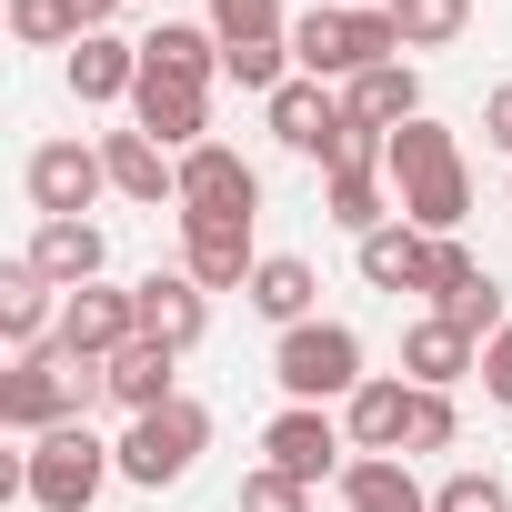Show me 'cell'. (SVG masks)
Listing matches in <instances>:
<instances>
[{"label":"cell","mask_w":512,"mask_h":512,"mask_svg":"<svg viewBox=\"0 0 512 512\" xmlns=\"http://www.w3.org/2000/svg\"><path fill=\"white\" fill-rule=\"evenodd\" d=\"M392 211L412 221V231H432V241H462V221H472V171H462V141L422 111V121H402L392 131Z\"/></svg>","instance_id":"obj_1"},{"label":"cell","mask_w":512,"mask_h":512,"mask_svg":"<svg viewBox=\"0 0 512 512\" xmlns=\"http://www.w3.org/2000/svg\"><path fill=\"white\" fill-rule=\"evenodd\" d=\"M382 61H402V31H392L382 0H372V11L312 0V11L292 21V71H302V81H362V71H382Z\"/></svg>","instance_id":"obj_2"},{"label":"cell","mask_w":512,"mask_h":512,"mask_svg":"<svg viewBox=\"0 0 512 512\" xmlns=\"http://www.w3.org/2000/svg\"><path fill=\"white\" fill-rule=\"evenodd\" d=\"M111 482H121V442H101L91 422H61L21 452V502L31 512H91Z\"/></svg>","instance_id":"obj_3"},{"label":"cell","mask_w":512,"mask_h":512,"mask_svg":"<svg viewBox=\"0 0 512 512\" xmlns=\"http://www.w3.org/2000/svg\"><path fill=\"white\" fill-rule=\"evenodd\" d=\"M272 382H282V402H352L372 372H362V332L352 322H302V332H282L272 342Z\"/></svg>","instance_id":"obj_4"},{"label":"cell","mask_w":512,"mask_h":512,"mask_svg":"<svg viewBox=\"0 0 512 512\" xmlns=\"http://www.w3.org/2000/svg\"><path fill=\"white\" fill-rule=\"evenodd\" d=\"M201 452H211V412L181 392V402H161V412H141L121 432V482L131 492H171V482H191Z\"/></svg>","instance_id":"obj_5"},{"label":"cell","mask_w":512,"mask_h":512,"mask_svg":"<svg viewBox=\"0 0 512 512\" xmlns=\"http://www.w3.org/2000/svg\"><path fill=\"white\" fill-rule=\"evenodd\" d=\"M262 121H272V141L282 151H302V161H342V141H352V111H342V91L332 81H282L272 101H262Z\"/></svg>","instance_id":"obj_6"},{"label":"cell","mask_w":512,"mask_h":512,"mask_svg":"<svg viewBox=\"0 0 512 512\" xmlns=\"http://www.w3.org/2000/svg\"><path fill=\"white\" fill-rule=\"evenodd\" d=\"M342 452H352V432H342L322 402H282V412H272V432H262V462H272V472H292V482H342V472H352Z\"/></svg>","instance_id":"obj_7"},{"label":"cell","mask_w":512,"mask_h":512,"mask_svg":"<svg viewBox=\"0 0 512 512\" xmlns=\"http://www.w3.org/2000/svg\"><path fill=\"white\" fill-rule=\"evenodd\" d=\"M21 181H31V211H41V221H91V201L111 191L101 141H41Z\"/></svg>","instance_id":"obj_8"},{"label":"cell","mask_w":512,"mask_h":512,"mask_svg":"<svg viewBox=\"0 0 512 512\" xmlns=\"http://www.w3.org/2000/svg\"><path fill=\"white\" fill-rule=\"evenodd\" d=\"M181 272L201 292H251L262 251H251V221H221V211H181Z\"/></svg>","instance_id":"obj_9"},{"label":"cell","mask_w":512,"mask_h":512,"mask_svg":"<svg viewBox=\"0 0 512 512\" xmlns=\"http://www.w3.org/2000/svg\"><path fill=\"white\" fill-rule=\"evenodd\" d=\"M181 211H221V221H262V171H251L231 141L181 151Z\"/></svg>","instance_id":"obj_10"},{"label":"cell","mask_w":512,"mask_h":512,"mask_svg":"<svg viewBox=\"0 0 512 512\" xmlns=\"http://www.w3.org/2000/svg\"><path fill=\"white\" fill-rule=\"evenodd\" d=\"M131 302H141V342H161V352H201V332H211V292H201L191 272H141Z\"/></svg>","instance_id":"obj_11"},{"label":"cell","mask_w":512,"mask_h":512,"mask_svg":"<svg viewBox=\"0 0 512 512\" xmlns=\"http://www.w3.org/2000/svg\"><path fill=\"white\" fill-rule=\"evenodd\" d=\"M131 131H151V141H161V151L181 161V151H201V141H211V91L141 71V91H131Z\"/></svg>","instance_id":"obj_12"},{"label":"cell","mask_w":512,"mask_h":512,"mask_svg":"<svg viewBox=\"0 0 512 512\" xmlns=\"http://www.w3.org/2000/svg\"><path fill=\"white\" fill-rule=\"evenodd\" d=\"M101 171H111V191L121 201H141V211H181V161L151 141V131H101Z\"/></svg>","instance_id":"obj_13"},{"label":"cell","mask_w":512,"mask_h":512,"mask_svg":"<svg viewBox=\"0 0 512 512\" xmlns=\"http://www.w3.org/2000/svg\"><path fill=\"white\" fill-rule=\"evenodd\" d=\"M121 342H141V302H131V292L91 282V292H71V302H61V352H81V362H111Z\"/></svg>","instance_id":"obj_14"},{"label":"cell","mask_w":512,"mask_h":512,"mask_svg":"<svg viewBox=\"0 0 512 512\" xmlns=\"http://www.w3.org/2000/svg\"><path fill=\"white\" fill-rule=\"evenodd\" d=\"M21 262H31L51 292H91V282H101V262H111V231H101V221H41Z\"/></svg>","instance_id":"obj_15"},{"label":"cell","mask_w":512,"mask_h":512,"mask_svg":"<svg viewBox=\"0 0 512 512\" xmlns=\"http://www.w3.org/2000/svg\"><path fill=\"white\" fill-rule=\"evenodd\" d=\"M61 302H71V292H51L31 262H11V272H0V342H11V362L61 342Z\"/></svg>","instance_id":"obj_16"},{"label":"cell","mask_w":512,"mask_h":512,"mask_svg":"<svg viewBox=\"0 0 512 512\" xmlns=\"http://www.w3.org/2000/svg\"><path fill=\"white\" fill-rule=\"evenodd\" d=\"M462 372H482V342H472V332H452L442 312H422V322L402 332V382H422V392H452Z\"/></svg>","instance_id":"obj_17"},{"label":"cell","mask_w":512,"mask_h":512,"mask_svg":"<svg viewBox=\"0 0 512 512\" xmlns=\"http://www.w3.org/2000/svg\"><path fill=\"white\" fill-rule=\"evenodd\" d=\"M131 91H141V41L91 31V41L71 51V101H81V111H101V101H131Z\"/></svg>","instance_id":"obj_18"},{"label":"cell","mask_w":512,"mask_h":512,"mask_svg":"<svg viewBox=\"0 0 512 512\" xmlns=\"http://www.w3.org/2000/svg\"><path fill=\"white\" fill-rule=\"evenodd\" d=\"M141 71H161V81H191V91H211V81H221V31H211V21H161V31L141 41Z\"/></svg>","instance_id":"obj_19"},{"label":"cell","mask_w":512,"mask_h":512,"mask_svg":"<svg viewBox=\"0 0 512 512\" xmlns=\"http://www.w3.org/2000/svg\"><path fill=\"white\" fill-rule=\"evenodd\" d=\"M342 111H352L362 131H402V121H422V71H412V61H382V71L342 81Z\"/></svg>","instance_id":"obj_20"},{"label":"cell","mask_w":512,"mask_h":512,"mask_svg":"<svg viewBox=\"0 0 512 512\" xmlns=\"http://www.w3.org/2000/svg\"><path fill=\"white\" fill-rule=\"evenodd\" d=\"M342 432H352V452H402V432H412V382L372 372V382L342 402Z\"/></svg>","instance_id":"obj_21"},{"label":"cell","mask_w":512,"mask_h":512,"mask_svg":"<svg viewBox=\"0 0 512 512\" xmlns=\"http://www.w3.org/2000/svg\"><path fill=\"white\" fill-rule=\"evenodd\" d=\"M342 512H432V492L412 482L402 452H352V472H342Z\"/></svg>","instance_id":"obj_22"},{"label":"cell","mask_w":512,"mask_h":512,"mask_svg":"<svg viewBox=\"0 0 512 512\" xmlns=\"http://www.w3.org/2000/svg\"><path fill=\"white\" fill-rule=\"evenodd\" d=\"M352 262H362V282L372 292H422V262H432V231H412L402 211L372 231V241H352Z\"/></svg>","instance_id":"obj_23"},{"label":"cell","mask_w":512,"mask_h":512,"mask_svg":"<svg viewBox=\"0 0 512 512\" xmlns=\"http://www.w3.org/2000/svg\"><path fill=\"white\" fill-rule=\"evenodd\" d=\"M312 292H322V282H312L302 251H262V272H251V292H241V302L262 312V322H282V332H302V322H322V312H312Z\"/></svg>","instance_id":"obj_24"},{"label":"cell","mask_w":512,"mask_h":512,"mask_svg":"<svg viewBox=\"0 0 512 512\" xmlns=\"http://www.w3.org/2000/svg\"><path fill=\"white\" fill-rule=\"evenodd\" d=\"M171 372H181V352H161V342H121V352H111V402L141 422V412L181 402V392H171Z\"/></svg>","instance_id":"obj_25"},{"label":"cell","mask_w":512,"mask_h":512,"mask_svg":"<svg viewBox=\"0 0 512 512\" xmlns=\"http://www.w3.org/2000/svg\"><path fill=\"white\" fill-rule=\"evenodd\" d=\"M221 81H241V91H282V81H302L292 71V31H262V41H221Z\"/></svg>","instance_id":"obj_26"},{"label":"cell","mask_w":512,"mask_h":512,"mask_svg":"<svg viewBox=\"0 0 512 512\" xmlns=\"http://www.w3.org/2000/svg\"><path fill=\"white\" fill-rule=\"evenodd\" d=\"M382 11H392L402 51H452L472 31V0H382Z\"/></svg>","instance_id":"obj_27"},{"label":"cell","mask_w":512,"mask_h":512,"mask_svg":"<svg viewBox=\"0 0 512 512\" xmlns=\"http://www.w3.org/2000/svg\"><path fill=\"white\" fill-rule=\"evenodd\" d=\"M11 41H21V51H81L91 31H81L71 0H11Z\"/></svg>","instance_id":"obj_28"},{"label":"cell","mask_w":512,"mask_h":512,"mask_svg":"<svg viewBox=\"0 0 512 512\" xmlns=\"http://www.w3.org/2000/svg\"><path fill=\"white\" fill-rule=\"evenodd\" d=\"M452 442H462L452 392H422V382H412V432H402V452H452Z\"/></svg>","instance_id":"obj_29"},{"label":"cell","mask_w":512,"mask_h":512,"mask_svg":"<svg viewBox=\"0 0 512 512\" xmlns=\"http://www.w3.org/2000/svg\"><path fill=\"white\" fill-rule=\"evenodd\" d=\"M432 512H512V482L502 472H442L432 482Z\"/></svg>","instance_id":"obj_30"},{"label":"cell","mask_w":512,"mask_h":512,"mask_svg":"<svg viewBox=\"0 0 512 512\" xmlns=\"http://www.w3.org/2000/svg\"><path fill=\"white\" fill-rule=\"evenodd\" d=\"M472 282H492V272L472 262V251H462V241H432V262H422V292H432V312H442V302H462Z\"/></svg>","instance_id":"obj_31"},{"label":"cell","mask_w":512,"mask_h":512,"mask_svg":"<svg viewBox=\"0 0 512 512\" xmlns=\"http://www.w3.org/2000/svg\"><path fill=\"white\" fill-rule=\"evenodd\" d=\"M241 512H312V482H292V472H241Z\"/></svg>","instance_id":"obj_32"},{"label":"cell","mask_w":512,"mask_h":512,"mask_svg":"<svg viewBox=\"0 0 512 512\" xmlns=\"http://www.w3.org/2000/svg\"><path fill=\"white\" fill-rule=\"evenodd\" d=\"M211 31L221 41H262V31H282V0H211Z\"/></svg>","instance_id":"obj_33"},{"label":"cell","mask_w":512,"mask_h":512,"mask_svg":"<svg viewBox=\"0 0 512 512\" xmlns=\"http://www.w3.org/2000/svg\"><path fill=\"white\" fill-rule=\"evenodd\" d=\"M482 392H492V402L512 412V322H502V332L482 342Z\"/></svg>","instance_id":"obj_34"},{"label":"cell","mask_w":512,"mask_h":512,"mask_svg":"<svg viewBox=\"0 0 512 512\" xmlns=\"http://www.w3.org/2000/svg\"><path fill=\"white\" fill-rule=\"evenodd\" d=\"M482 141H492V151H502V161H512V81H502V91H492V101H482Z\"/></svg>","instance_id":"obj_35"},{"label":"cell","mask_w":512,"mask_h":512,"mask_svg":"<svg viewBox=\"0 0 512 512\" xmlns=\"http://www.w3.org/2000/svg\"><path fill=\"white\" fill-rule=\"evenodd\" d=\"M71 11H81V31H111V11H121V0H71Z\"/></svg>","instance_id":"obj_36"},{"label":"cell","mask_w":512,"mask_h":512,"mask_svg":"<svg viewBox=\"0 0 512 512\" xmlns=\"http://www.w3.org/2000/svg\"><path fill=\"white\" fill-rule=\"evenodd\" d=\"M342 11H372V0H342Z\"/></svg>","instance_id":"obj_37"}]
</instances>
